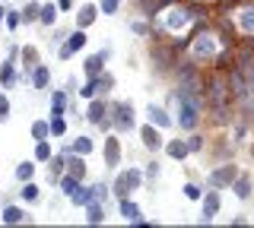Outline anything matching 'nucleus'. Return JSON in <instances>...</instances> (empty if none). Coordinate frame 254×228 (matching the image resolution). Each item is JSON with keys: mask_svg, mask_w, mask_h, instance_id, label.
<instances>
[{"mask_svg": "<svg viewBox=\"0 0 254 228\" xmlns=\"http://www.w3.org/2000/svg\"><path fill=\"white\" fill-rule=\"evenodd\" d=\"M29 133H32V143H35V139H51V130H48V121H42V117L29 124Z\"/></svg>", "mask_w": 254, "mask_h": 228, "instance_id": "obj_35", "label": "nucleus"}, {"mask_svg": "<svg viewBox=\"0 0 254 228\" xmlns=\"http://www.w3.org/2000/svg\"><path fill=\"white\" fill-rule=\"evenodd\" d=\"M3 13H6V0H0V26H3Z\"/></svg>", "mask_w": 254, "mask_h": 228, "instance_id": "obj_46", "label": "nucleus"}, {"mask_svg": "<svg viewBox=\"0 0 254 228\" xmlns=\"http://www.w3.org/2000/svg\"><path fill=\"white\" fill-rule=\"evenodd\" d=\"M185 143H188V152H194V155H200L203 152V137H200V133H197V130H190V137L185 139Z\"/></svg>", "mask_w": 254, "mask_h": 228, "instance_id": "obj_36", "label": "nucleus"}, {"mask_svg": "<svg viewBox=\"0 0 254 228\" xmlns=\"http://www.w3.org/2000/svg\"><path fill=\"white\" fill-rule=\"evenodd\" d=\"M95 83H99V92H102V95H111V89H115V86H118L115 73H108V70H102V73L95 76Z\"/></svg>", "mask_w": 254, "mask_h": 228, "instance_id": "obj_34", "label": "nucleus"}, {"mask_svg": "<svg viewBox=\"0 0 254 228\" xmlns=\"http://www.w3.org/2000/svg\"><path fill=\"white\" fill-rule=\"evenodd\" d=\"M67 32H70L67 26H58V22H54V26H51V38H48V45H51V48H54V45H61L64 38H67Z\"/></svg>", "mask_w": 254, "mask_h": 228, "instance_id": "obj_38", "label": "nucleus"}, {"mask_svg": "<svg viewBox=\"0 0 254 228\" xmlns=\"http://www.w3.org/2000/svg\"><path fill=\"white\" fill-rule=\"evenodd\" d=\"M16 86H19V64H16L13 57H6L3 64H0V89L10 92Z\"/></svg>", "mask_w": 254, "mask_h": 228, "instance_id": "obj_11", "label": "nucleus"}, {"mask_svg": "<svg viewBox=\"0 0 254 228\" xmlns=\"http://www.w3.org/2000/svg\"><path fill=\"white\" fill-rule=\"evenodd\" d=\"M35 219L29 216V209H26V203H0V225H10V228H16V225H32Z\"/></svg>", "mask_w": 254, "mask_h": 228, "instance_id": "obj_6", "label": "nucleus"}, {"mask_svg": "<svg viewBox=\"0 0 254 228\" xmlns=\"http://www.w3.org/2000/svg\"><path fill=\"white\" fill-rule=\"evenodd\" d=\"M229 187L235 190V196H238V200H251V190H254V184H251V175L238 171V175H235V181H232Z\"/></svg>", "mask_w": 254, "mask_h": 228, "instance_id": "obj_23", "label": "nucleus"}, {"mask_svg": "<svg viewBox=\"0 0 254 228\" xmlns=\"http://www.w3.org/2000/svg\"><path fill=\"white\" fill-rule=\"evenodd\" d=\"M95 19H99V3H83V6H76V13H73V26L76 29H89L95 26Z\"/></svg>", "mask_w": 254, "mask_h": 228, "instance_id": "obj_12", "label": "nucleus"}, {"mask_svg": "<svg viewBox=\"0 0 254 228\" xmlns=\"http://www.w3.org/2000/svg\"><path fill=\"white\" fill-rule=\"evenodd\" d=\"M121 139H118L115 130L105 133V146H102V162H105V171H118V165H121Z\"/></svg>", "mask_w": 254, "mask_h": 228, "instance_id": "obj_7", "label": "nucleus"}, {"mask_svg": "<svg viewBox=\"0 0 254 228\" xmlns=\"http://www.w3.org/2000/svg\"><path fill=\"white\" fill-rule=\"evenodd\" d=\"M58 16H61V10H58V3H42V10H38V26L42 29H51L54 22H58Z\"/></svg>", "mask_w": 254, "mask_h": 228, "instance_id": "obj_27", "label": "nucleus"}, {"mask_svg": "<svg viewBox=\"0 0 254 228\" xmlns=\"http://www.w3.org/2000/svg\"><path fill=\"white\" fill-rule=\"evenodd\" d=\"M67 175H73V178H79V181L89 178V165H86V155L67 152Z\"/></svg>", "mask_w": 254, "mask_h": 228, "instance_id": "obj_21", "label": "nucleus"}, {"mask_svg": "<svg viewBox=\"0 0 254 228\" xmlns=\"http://www.w3.org/2000/svg\"><path fill=\"white\" fill-rule=\"evenodd\" d=\"M79 184H83V181H79V178H73V175H67V171H64V175L58 178V190H61L64 196H70V193H73Z\"/></svg>", "mask_w": 254, "mask_h": 228, "instance_id": "obj_32", "label": "nucleus"}, {"mask_svg": "<svg viewBox=\"0 0 254 228\" xmlns=\"http://www.w3.org/2000/svg\"><path fill=\"white\" fill-rule=\"evenodd\" d=\"M16 64H19L22 73H29L35 64H42V54H38L35 45H22V48H19V57H16Z\"/></svg>", "mask_w": 254, "mask_h": 228, "instance_id": "obj_18", "label": "nucleus"}, {"mask_svg": "<svg viewBox=\"0 0 254 228\" xmlns=\"http://www.w3.org/2000/svg\"><path fill=\"white\" fill-rule=\"evenodd\" d=\"M146 117H149V124L159 130H165V127H172L175 124V117H169V111H165L162 105H156V101H149L146 105Z\"/></svg>", "mask_w": 254, "mask_h": 228, "instance_id": "obj_17", "label": "nucleus"}, {"mask_svg": "<svg viewBox=\"0 0 254 228\" xmlns=\"http://www.w3.org/2000/svg\"><path fill=\"white\" fill-rule=\"evenodd\" d=\"M10 114H13V101H10L6 92H0V124L10 121Z\"/></svg>", "mask_w": 254, "mask_h": 228, "instance_id": "obj_37", "label": "nucleus"}, {"mask_svg": "<svg viewBox=\"0 0 254 228\" xmlns=\"http://www.w3.org/2000/svg\"><path fill=\"white\" fill-rule=\"evenodd\" d=\"M140 139H143V149H146V152H159V149H162V133H159V127H153V124H143L140 127Z\"/></svg>", "mask_w": 254, "mask_h": 228, "instance_id": "obj_15", "label": "nucleus"}, {"mask_svg": "<svg viewBox=\"0 0 254 228\" xmlns=\"http://www.w3.org/2000/svg\"><path fill=\"white\" fill-rule=\"evenodd\" d=\"M162 149H165V155H169V159H175V162H185L188 159V143L185 139H165L162 143Z\"/></svg>", "mask_w": 254, "mask_h": 228, "instance_id": "obj_24", "label": "nucleus"}, {"mask_svg": "<svg viewBox=\"0 0 254 228\" xmlns=\"http://www.w3.org/2000/svg\"><path fill=\"white\" fill-rule=\"evenodd\" d=\"M67 105H70L67 89H54L51 95H48V114H64L67 117Z\"/></svg>", "mask_w": 254, "mask_h": 228, "instance_id": "obj_20", "label": "nucleus"}, {"mask_svg": "<svg viewBox=\"0 0 254 228\" xmlns=\"http://www.w3.org/2000/svg\"><path fill=\"white\" fill-rule=\"evenodd\" d=\"M86 45H89V35H86V29H76V26H73V29L67 32V38L58 45V60H61V64L73 60L76 54L86 48Z\"/></svg>", "mask_w": 254, "mask_h": 228, "instance_id": "obj_4", "label": "nucleus"}, {"mask_svg": "<svg viewBox=\"0 0 254 228\" xmlns=\"http://www.w3.org/2000/svg\"><path fill=\"white\" fill-rule=\"evenodd\" d=\"M83 209H86V225H102L105 222V203L92 200L89 206H83Z\"/></svg>", "mask_w": 254, "mask_h": 228, "instance_id": "obj_30", "label": "nucleus"}, {"mask_svg": "<svg viewBox=\"0 0 254 228\" xmlns=\"http://www.w3.org/2000/svg\"><path fill=\"white\" fill-rule=\"evenodd\" d=\"M16 200L26 203V206H35V203L42 200V187L35 184V178H32V181H22L19 190H16Z\"/></svg>", "mask_w": 254, "mask_h": 228, "instance_id": "obj_16", "label": "nucleus"}, {"mask_svg": "<svg viewBox=\"0 0 254 228\" xmlns=\"http://www.w3.org/2000/svg\"><path fill=\"white\" fill-rule=\"evenodd\" d=\"M54 3H58L61 13H73L76 10V0H54Z\"/></svg>", "mask_w": 254, "mask_h": 228, "instance_id": "obj_45", "label": "nucleus"}, {"mask_svg": "<svg viewBox=\"0 0 254 228\" xmlns=\"http://www.w3.org/2000/svg\"><path fill=\"white\" fill-rule=\"evenodd\" d=\"M175 127H181L185 133L197 130L203 121V98L188 95V92H175Z\"/></svg>", "mask_w": 254, "mask_h": 228, "instance_id": "obj_1", "label": "nucleus"}, {"mask_svg": "<svg viewBox=\"0 0 254 228\" xmlns=\"http://www.w3.org/2000/svg\"><path fill=\"white\" fill-rule=\"evenodd\" d=\"M35 175H38V162H35V159H22V162H16V168H13L16 184H22V181H32Z\"/></svg>", "mask_w": 254, "mask_h": 228, "instance_id": "obj_22", "label": "nucleus"}, {"mask_svg": "<svg viewBox=\"0 0 254 228\" xmlns=\"http://www.w3.org/2000/svg\"><path fill=\"white\" fill-rule=\"evenodd\" d=\"M64 89H67L70 98H76V89H79V80L76 76H67V83H64Z\"/></svg>", "mask_w": 254, "mask_h": 228, "instance_id": "obj_44", "label": "nucleus"}, {"mask_svg": "<svg viewBox=\"0 0 254 228\" xmlns=\"http://www.w3.org/2000/svg\"><path fill=\"white\" fill-rule=\"evenodd\" d=\"M92 196H95L99 203H105V206H108V184H105V181H99V184H92Z\"/></svg>", "mask_w": 254, "mask_h": 228, "instance_id": "obj_39", "label": "nucleus"}, {"mask_svg": "<svg viewBox=\"0 0 254 228\" xmlns=\"http://www.w3.org/2000/svg\"><path fill=\"white\" fill-rule=\"evenodd\" d=\"M67 149H70V152H76V155H86V159H89V155L95 152V139L89 137V133H76V137L67 143Z\"/></svg>", "mask_w": 254, "mask_h": 228, "instance_id": "obj_19", "label": "nucleus"}, {"mask_svg": "<svg viewBox=\"0 0 254 228\" xmlns=\"http://www.w3.org/2000/svg\"><path fill=\"white\" fill-rule=\"evenodd\" d=\"M108 57H111V48H102V51H95V54H89V57L83 60V73H86V76H99L102 70H105V64H108Z\"/></svg>", "mask_w": 254, "mask_h": 228, "instance_id": "obj_14", "label": "nucleus"}, {"mask_svg": "<svg viewBox=\"0 0 254 228\" xmlns=\"http://www.w3.org/2000/svg\"><path fill=\"white\" fill-rule=\"evenodd\" d=\"M3 26H6V32H16V29H22L19 6H6V13H3Z\"/></svg>", "mask_w": 254, "mask_h": 228, "instance_id": "obj_33", "label": "nucleus"}, {"mask_svg": "<svg viewBox=\"0 0 254 228\" xmlns=\"http://www.w3.org/2000/svg\"><path fill=\"white\" fill-rule=\"evenodd\" d=\"M185 196H188L190 203H197V200L203 196V187H197V184H185Z\"/></svg>", "mask_w": 254, "mask_h": 228, "instance_id": "obj_42", "label": "nucleus"}, {"mask_svg": "<svg viewBox=\"0 0 254 228\" xmlns=\"http://www.w3.org/2000/svg\"><path fill=\"white\" fill-rule=\"evenodd\" d=\"M118 6H121V0H99V13H105V16H115Z\"/></svg>", "mask_w": 254, "mask_h": 228, "instance_id": "obj_40", "label": "nucleus"}, {"mask_svg": "<svg viewBox=\"0 0 254 228\" xmlns=\"http://www.w3.org/2000/svg\"><path fill=\"white\" fill-rule=\"evenodd\" d=\"M54 155V139H35V149H32V159L38 165H45Z\"/></svg>", "mask_w": 254, "mask_h": 228, "instance_id": "obj_29", "label": "nucleus"}, {"mask_svg": "<svg viewBox=\"0 0 254 228\" xmlns=\"http://www.w3.org/2000/svg\"><path fill=\"white\" fill-rule=\"evenodd\" d=\"M48 130H51V139H64V137H67V117H64V114H51V117H48Z\"/></svg>", "mask_w": 254, "mask_h": 228, "instance_id": "obj_31", "label": "nucleus"}, {"mask_svg": "<svg viewBox=\"0 0 254 228\" xmlns=\"http://www.w3.org/2000/svg\"><path fill=\"white\" fill-rule=\"evenodd\" d=\"M235 175H238V165H235V162H222L219 168H213L210 175H206V187H216V190H226V187L235 181Z\"/></svg>", "mask_w": 254, "mask_h": 228, "instance_id": "obj_8", "label": "nucleus"}, {"mask_svg": "<svg viewBox=\"0 0 254 228\" xmlns=\"http://www.w3.org/2000/svg\"><path fill=\"white\" fill-rule=\"evenodd\" d=\"M29 86L45 95L48 86H51V67H48V64H35V67L29 70Z\"/></svg>", "mask_w": 254, "mask_h": 228, "instance_id": "obj_13", "label": "nucleus"}, {"mask_svg": "<svg viewBox=\"0 0 254 228\" xmlns=\"http://www.w3.org/2000/svg\"><path fill=\"white\" fill-rule=\"evenodd\" d=\"M197 3H213V0H197Z\"/></svg>", "mask_w": 254, "mask_h": 228, "instance_id": "obj_47", "label": "nucleus"}, {"mask_svg": "<svg viewBox=\"0 0 254 228\" xmlns=\"http://www.w3.org/2000/svg\"><path fill=\"white\" fill-rule=\"evenodd\" d=\"M38 10H42V3H38V0H26V3L19 6L22 26H38Z\"/></svg>", "mask_w": 254, "mask_h": 228, "instance_id": "obj_25", "label": "nucleus"}, {"mask_svg": "<svg viewBox=\"0 0 254 228\" xmlns=\"http://www.w3.org/2000/svg\"><path fill=\"white\" fill-rule=\"evenodd\" d=\"M143 168H137V165H133V168H124V171H118V178L111 181L108 184V190L118 196V200H121V196H130V193H137L140 187H143Z\"/></svg>", "mask_w": 254, "mask_h": 228, "instance_id": "obj_3", "label": "nucleus"}, {"mask_svg": "<svg viewBox=\"0 0 254 228\" xmlns=\"http://www.w3.org/2000/svg\"><path fill=\"white\" fill-rule=\"evenodd\" d=\"M108 121L115 133H130L137 130V111L130 101H108Z\"/></svg>", "mask_w": 254, "mask_h": 228, "instance_id": "obj_2", "label": "nucleus"}, {"mask_svg": "<svg viewBox=\"0 0 254 228\" xmlns=\"http://www.w3.org/2000/svg\"><path fill=\"white\" fill-rule=\"evenodd\" d=\"M86 121L92 124V127H99L102 133L111 130V121H108V95H95L89 98V108H86Z\"/></svg>", "mask_w": 254, "mask_h": 228, "instance_id": "obj_5", "label": "nucleus"}, {"mask_svg": "<svg viewBox=\"0 0 254 228\" xmlns=\"http://www.w3.org/2000/svg\"><path fill=\"white\" fill-rule=\"evenodd\" d=\"M200 206H203V216H200V225H210L213 219L219 216V209H222V196L216 187H206L203 196H200Z\"/></svg>", "mask_w": 254, "mask_h": 228, "instance_id": "obj_9", "label": "nucleus"}, {"mask_svg": "<svg viewBox=\"0 0 254 228\" xmlns=\"http://www.w3.org/2000/svg\"><path fill=\"white\" fill-rule=\"evenodd\" d=\"M118 212H121L124 222H137L140 219V206L130 200V196H121V200H118Z\"/></svg>", "mask_w": 254, "mask_h": 228, "instance_id": "obj_28", "label": "nucleus"}, {"mask_svg": "<svg viewBox=\"0 0 254 228\" xmlns=\"http://www.w3.org/2000/svg\"><path fill=\"white\" fill-rule=\"evenodd\" d=\"M159 171H162V168H159V159H153V162H146V171H143V178H146V181H156Z\"/></svg>", "mask_w": 254, "mask_h": 228, "instance_id": "obj_43", "label": "nucleus"}, {"mask_svg": "<svg viewBox=\"0 0 254 228\" xmlns=\"http://www.w3.org/2000/svg\"><path fill=\"white\" fill-rule=\"evenodd\" d=\"M67 200L73 203V206H79V209H83V206H89V203L95 200V196H92V184H86V181H83V184H79L76 190L67 196Z\"/></svg>", "mask_w": 254, "mask_h": 228, "instance_id": "obj_26", "label": "nucleus"}, {"mask_svg": "<svg viewBox=\"0 0 254 228\" xmlns=\"http://www.w3.org/2000/svg\"><path fill=\"white\" fill-rule=\"evenodd\" d=\"M130 29H133L137 35H143V38L153 35V26H149V22H143V19H133V22H130Z\"/></svg>", "mask_w": 254, "mask_h": 228, "instance_id": "obj_41", "label": "nucleus"}, {"mask_svg": "<svg viewBox=\"0 0 254 228\" xmlns=\"http://www.w3.org/2000/svg\"><path fill=\"white\" fill-rule=\"evenodd\" d=\"M235 26L242 29L245 42H254V3L238 6V13H235Z\"/></svg>", "mask_w": 254, "mask_h": 228, "instance_id": "obj_10", "label": "nucleus"}]
</instances>
